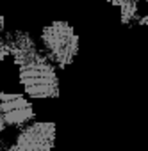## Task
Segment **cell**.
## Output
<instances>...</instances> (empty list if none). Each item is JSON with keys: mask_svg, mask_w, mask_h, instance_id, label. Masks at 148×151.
<instances>
[{"mask_svg": "<svg viewBox=\"0 0 148 151\" xmlns=\"http://www.w3.org/2000/svg\"><path fill=\"white\" fill-rule=\"evenodd\" d=\"M7 46H9V53L15 59V62L18 66H25L36 60H48L45 48H38L36 41L32 39V36L25 30H11L6 32L4 36Z\"/></svg>", "mask_w": 148, "mask_h": 151, "instance_id": "obj_3", "label": "cell"}, {"mask_svg": "<svg viewBox=\"0 0 148 151\" xmlns=\"http://www.w3.org/2000/svg\"><path fill=\"white\" fill-rule=\"evenodd\" d=\"M16 144H20L27 151H50L55 144V124L54 123L29 124L18 133Z\"/></svg>", "mask_w": 148, "mask_h": 151, "instance_id": "obj_4", "label": "cell"}, {"mask_svg": "<svg viewBox=\"0 0 148 151\" xmlns=\"http://www.w3.org/2000/svg\"><path fill=\"white\" fill-rule=\"evenodd\" d=\"M139 25H148V14L146 16H143V18H139V22H137Z\"/></svg>", "mask_w": 148, "mask_h": 151, "instance_id": "obj_10", "label": "cell"}, {"mask_svg": "<svg viewBox=\"0 0 148 151\" xmlns=\"http://www.w3.org/2000/svg\"><path fill=\"white\" fill-rule=\"evenodd\" d=\"M7 123H6V117H4V109H2V100H0V132L4 130V126H6Z\"/></svg>", "mask_w": 148, "mask_h": 151, "instance_id": "obj_9", "label": "cell"}, {"mask_svg": "<svg viewBox=\"0 0 148 151\" xmlns=\"http://www.w3.org/2000/svg\"><path fill=\"white\" fill-rule=\"evenodd\" d=\"M7 55H11L9 53V46H7V43H6L4 37H0V60H4Z\"/></svg>", "mask_w": 148, "mask_h": 151, "instance_id": "obj_7", "label": "cell"}, {"mask_svg": "<svg viewBox=\"0 0 148 151\" xmlns=\"http://www.w3.org/2000/svg\"><path fill=\"white\" fill-rule=\"evenodd\" d=\"M4 109V117L9 126H22L34 119V109L29 100H25L22 94H6L0 93Z\"/></svg>", "mask_w": 148, "mask_h": 151, "instance_id": "obj_5", "label": "cell"}, {"mask_svg": "<svg viewBox=\"0 0 148 151\" xmlns=\"http://www.w3.org/2000/svg\"><path fill=\"white\" fill-rule=\"evenodd\" d=\"M107 2L114 4L120 7V18L123 25H130V23H137L139 22V14H137V0H107Z\"/></svg>", "mask_w": 148, "mask_h": 151, "instance_id": "obj_6", "label": "cell"}, {"mask_svg": "<svg viewBox=\"0 0 148 151\" xmlns=\"http://www.w3.org/2000/svg\"><path fill=\"white\" fill-rule=\"evenodd\" d=\"M20 82L30 98H57L59 94V78L50 60L20 66Z\"/></svg>", "mask_w": 148, "mask_h": 151, "instance_id": "obj_2", "label": "cell"}, {"mask_svg": "<svg viewBox=\"0 0 148 151\" xmlns=\"http://www.w3.org/2000/svg\"><path fill=\"white\" fill-rule=\"evenodd\" d=\"M143 2H148V0H143Z\"/></svg>", "mask_w": 148, "mask_h": 151, "instance_id": "obj_12", "label": "cell"}, {"mask_svg": "<svg viewBox=\"0 0 148 151\" xmlns=\"http://www.w3.org/2000/svg\"><path fill=\"white\" fill-rule=\"evenodd\" d=\"M0 151H27V149H23L20 144H13V146H6V144H2L0 142Z\"/></svg>", "mask_w": 148, "mask_h": 151, "instance_id": "obj_8", "label": "cell"}, {"mask_svg": "<svg viewBox=\"0 0 148 151\" xmlns=\"http://www.w3.org/2000/svg\"><path fill=\"white\" fill-rule=\"evenodd\" d=\"M43 48L50 62L64 68L73 62L79 52V36L66 22H54L41 30Z\"/></svg>", "mask_w": 148, "mask_h": 151, "instance_id": "obj_1", "label": "cell"}, {"mask_svg": "<svg viewBox=\"0 0 148 151\" xmlns=\"http://www.w3.org/2000/svg\"><path fill=\"white\" fill-rule=\"evenodd\" d=\"M2 30H4V18L0 16V32H2Z\"/></svg>", "mask_w": 148, "mask_h": 151, "instance_id": "obj_11", "label": "cell"}]
</instances>
